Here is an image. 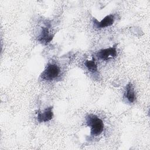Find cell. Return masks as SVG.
Returning a JSON list of instances; mask_svg holds the SVG:
<instances>
[{
	"mask_svg": "<svg viewBox=\"0 0 150 150\" xmlns=\"http://www.w3.org/2000/svg\"><path fill=\"white\" fill-rule=\"evenodd\" d=\"M97 56L101 60H108L114 58L117 55L116 47L113 46L108 49H101L96 53Z\"/></svg>",
	"mask_w": 150,
	"mask_h": 150,
	"instance_id": "obj_3",
	"label": "cell"
},
{
	"mask_svg": "<svg viewBox=\"0 0 150 150\" xmlns=\"http://www.w3.org/2000/svg\"><path fill=\"white\" fill-rule=\"evenodd\" d=\"M115 20V16L114 15L110 14L107 16H106L103 20H101L100 22H98L97 20L94 18V25L97 28H104L105 27L110 26L112 25L114 22Z\"/></svg>",
	"mask_w": 150,
	"mask_h": 150,
	"instance_id": "obj_5",
	"label": "cell"
},
{
	"mask_svg": "<svg viewBox=\"0 0 150 150\" xmlns=\"http://www.w3.org/2000/svg\"><path fill=\"white\" fill-rule=\"evenodd\" d=\"M84 64L87 70L92 73H95L98 70V67L95 62V59L94 57H93L90 60H86Z\"/></svg>",
	"mask_w": 150,
	"mask_h": 150,
	"instance_id": "obj_8",
	"label": "cell"
},
{
	"mask_svg": "<svg viewBox=\"0 0 150 150\" xmlns=\"http://www.w3.org/2000/svg\"><path fill=\"white\" fill-rule=\"evenodd\" d=\"M124 97L126 99H127V100L131 103H132L135 101L136 97L134 92V89L131 83H129L128 84H127L125 87Z\"/></svg>",
	"mask_w": 150,
	"mask_h": 150,
	"instance_id": "obj_7",
	"label": "cell"
},
{
	"mask_svg": "<svg viewBox=\"0 0 150 150\" xmlns=\"http://www.w3.org/2000/svg\"><path fill=\"white\" fill-rule=\"evenodd\" d=\"M87 125L91 128V135L97 137L101 134L104 129L103 121L97 115L89 114L86 117Z\"/></svg>",
	"mask_w": 150,
	"mask_h": 150,
	"instance_id": "obj_1",
	"label": "cell"
},
{
	"mask_svg": "<svg viewBox=\"0 0 150 150\" xmlns=\"http://www.w3.org/2000/svg\"><path fill=\"white\" fill-rule=\"evenodd\" d=\"M53 107H49L45 109L43 111H38L37 120L39 122H45L50 121L53 116Z\"/></svg>",
	"mask_w": 150,
	"mask_h": 150,
	"instance_id": "obj_4",
	"label": "cell"
},
{
	"mask_svg": "<svg viewBox=\"0 0 150 150\" xmlns=\"http://www.w3.org/2000/svg\"><path fill=\"white\" fill-rule=\"evenodd\" d=\"M60 74V69L56 64L49 63L42 73L40 78L43 80L53 81L56 80Z\"/></svg>",
	"mask_w": 150,
	"mask_h": 150,
	"instance_id": "obj_2",
	"label": "cell"
},
{
	"mask_svg": "<svg viewBox=\"0 0 150 150\" xmlns=\"http://www.w3.org/2000/svg\"><path fill=\"white\" fill-rule=\"evenodd\" d=\"M53 35L50 33L47 28H42L40 35L38 37V40L43 45H47L53 39Z\"/></svg>",
	"mask_w": 150,
	"mask_h": 150,
	"instance_id": "obj_6",
	"label": "cell"
}]
</instances>
